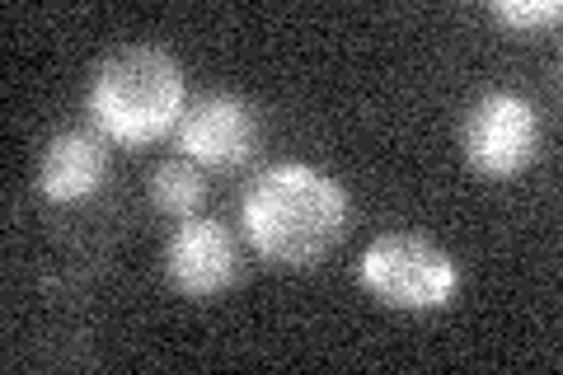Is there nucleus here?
<instances>
[{
  "label": "nucleus",
  "mask_w": 563,
  "mask_h": 375,
  "mask_svg": "<svg viewBox=\"0 0 563 375\" xmlns=\"http://www.w3.org/2000/svg\"><path fill=\"white\" fill-rule=\"evenodd\" d=\"M109 174V146H103V132H62L52 136V146L43 151V165H38V188L47 202L70 207V202H85L90 192L103 184Z\"/></svg>",
  "instance_id": "nucleus-7"
},
{
  "label": "nucleus",
  "mask_w": 563,
  "mask_h": 375,
  "mask_svg": "<svg viewBox=\"0 0 563 375\" xmlns=\"http://www.w3.org/2000/svg\"><path fill=\"white\" fill-rule=\"evenodd\" d=\"M461 151L484 178H517L540 151V113L512 89H493L465 113Z\"/></svg>",
  "instance_id": "nucleus-4"
},
{
  "label": "nucleus",
  "mask_w": 563,
  "mask_h": 375,
  "mask_svg": "<svg viewBox=\"0 0 563 375\" xmlns=\"http://www.w3.org/2000/svg\"><path fill=\"white\" fill-rule=\"evenodd\" d=\"M179 151L192 165L240 169L258 151V113L235 95H207L198 109L179 122Z\"/></svg>",
  "instance_id": "nucleus-6"
},
{
  "label": "nucleus",
  "mask_w": 563,
  "mask_h": 375,
  "mask_svg": "<svg viewBox=\"0 0 563 375\" xmlns=\"http://www.w3.org/2000/svg\"><path fill=\"white\" fill-rule=\"evenodd\" d=\"M244 235L277 267H314L347 235V192L314 165H273L244 192Z\"/></svg>",
  "instance_id": "nucleus-1"
},
{
  "label": "nucleus",
  "mask_w": 563,
  "mask_h": 375,
  "mask_svg": "<svg viewBox=\"0 0 563 375\" xmlns=\"http://www.w3.org/2000/svg\"><path fill=\"white\" fill-rule=\"evenodd\" d=\"M488 10H493V20L507 29H550L563 14L559 0H493Z\"/></svg>",
  "instance_id": "nucleus-9"
},
{
  "label": "nucleus",
  "mask_w": 563,
  "mask_h": 375,
  "mask_svg": "<svg viewBox=\"0 0 563 375\" xmlns=\"http://www.w3.org/2000/svg\"><path fill=\"white\" fill-rule=\"evenodd\" d=\"M165 273L174 282V291H184L192 300H207V296H221L225 287H235L240 249L231 240V230L207 217H188L165 244Z\"/></svg>",
  "instance_id": "nucleus-5"
},
{
  "label": "nucleus",
  "mask_w": 563,
  "mask_h": 375,
  "mask_svg": "<svg viewBox=\"0 0 563 375\" xmlns=\"http://www.w3.org/2000/svg\"><path fill=\"white\" fill-rule=\"evenodd\" d=\"M362 287L395 310H442L461 287L455 258L418 230H395L366 244Z\"/></svg>",
  "instance_id": "nucleus-3"
},
{
  "label": "nucleus",
  "mask_w": 563,
  "mask_h": 375,
  "mask_svg": "<svg viewBox=\"0 0 563 375\" xmlns=\"http://www.w3.org/2000/svg\"><path fill=\"white\" fill-rule=\"evenodd\" d=\"M95 128L118 146H151L184 118V70L165 47L132 43L103 57L90 85Z\"/></svg>",
  "instance_id": "nucleus-2"
},
{
  "label": "nucleus",
  "mask_w": 563,
  "mask_h": 375,
  "mask_svg": "<svg viewBox=\"0 0 563 375\" xmlns=\"http://www.w3.org/2000/svg\"><path fill=\"white\" fill-rule=\"evenodd\" d=\"M151 202L169 211V217H198V207L207 202V178H202V165L192 159H161L151 169Z\"/></svg>",
  "instance_id": "nucleus-8"
}]
</instances>
